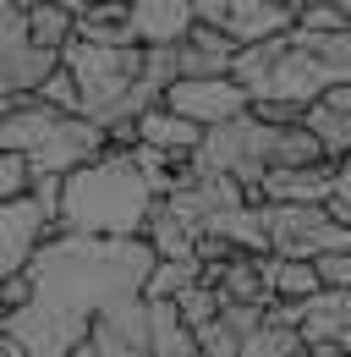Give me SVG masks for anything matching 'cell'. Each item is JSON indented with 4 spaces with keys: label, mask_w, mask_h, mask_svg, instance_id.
Masks as SVG:
<instances>
[{
    "label": "cell",
    "mask_w": 351,
    "mask_h": 357,
    "mask_svg": "<svg viewBox=\"0 0 351 357\" xmlns=\"http://www.w3.org/2000/svg\"><path fill=\"white\" fill-rule=\"evenodd\" d=\"M33 303V275L22 269V275H6L0 280V313H17V308H28Z\"/></svg>",
    "instance_id": "83f0119b"
},
{
    "label": "cell",
    "mask_w": 351,
    "mask_h": 357,
    "mask_svg": "<svg viewBox=\"0 0 351 357\" xmlns=\"http://www.w3.org/2000/svg\"><path fill=\"white\" fill-rule=\"evenodd\" d=\"M341 319H346V335H341V347H346V357H351V291H341Z\"/></svg>",
    "instance_id": "d6a6232c"
},
{
    "label": "cell",
    "mask_w": 351,
    "mask_h": 357,
    "mask_svg": "<svg viewBox=\"0 0 351 357\" xmlns=\"http://www.w3.org/2000/svg\"><path fill=\"white\" fill-rule=\"evenodd\" d=\"M28 28H33V39L44 50H61L77 39V11H66V6H55V0H28Z\"/></svg>",
    "instance_id": "d6986e66"
},
{
    "label": "cell",
    "mask_w": 351,
    "mask_h": 357,
    "mask_svg": "<svg viewBox=\"0 0 351 357\" xmlns=\"http://www.w3.org/2000/svg\"><path fill=\"white\" fill-rule=\"evenodd\" d=\"M274 143H280V127L247 110V116H236V121H225V127H209L203 149L192 154V165H198V171H219V176H236L258 198L263 176L274 171Z\"/></svg>",
    "instance_id": "5b68a950"
},
{
    "label": "cell",
    "mask_w": 351,
    "mask_h": 357,
    "mask_svg": "<svg viewBox=\"0 0 351 357\" xmlns=\"http://www.w3.org/2000/svg\"><path fill=\"white\" fill-rule=\"evenodd\" d=\"M66 66L61 50H44L28 28V0H0V93H39Z\"/></svg>",
    "instance_id": "8992f818"
},
{
    "label": "cell",
    "mask_w": 351,
    "mask_h": 357,
    "mask_svg": "<svg viewBox=\"0 0 351 357\" xmlns=\"http://www.w3.org/2000/svg\"><path fill=\"white\" fill-rule=\"evenodd\" d=\"M132 28L143 45H181L198 28V0H132Z\"/></svg>",
    "instance_id": "30bf717a"
},
{
    "label": "cell",
    "mask_w": 351,
    "mask_h": 357,
    "mask_svg": "<svg viewBox=\"0 0 351 357\" xmlns=\"http://www.w3.org/2000/svg\"><path fill=\"white\" fill-rule=\"evenodd\" d=\"M137 132H143L148 149H165V154H176V160H192V154L203 149V137H209L198 121H187V116L171 110V105H154V110L137 121Z\"/></svg>",
    "instance_id": "4fadbf2b"
},
{
    "label": "cell",
    "mask_w": 351,
    "mask_h": 357,
    "mask_svg": "<svg viewBox=\"0 0 351 357\" xmlns=\"http://www.w3.org/2000/svg\"><path fill=\"white\" fill-rule=\"evenodd\" d=\"M236 50H242V45L231 39V28L198 22V28L181 39V77H231Z\"/></svg>",
    "instance_id": "8fae6325"
},
{
    "label": "cell",
    "mask_w": 351,
    "mask_h": 357,
    "mask_svg": "<svg viewBox=\"0 0 351 357\" xmlns=\"http://www.w3.org/2000/svg\"><path fill=\"white\" fill-rule=\"evenodd\" d=\"M263 275L274 286V303H313L324 291V275L313 259H286V253H263Z\"/></svg>",
    "instance_id": "9a60e30c"
},
{
    "label": "cell",
    "mask_w": 351,
    "mask_h": 357,
    "mask_svg": "<svg viewBox=\"0 0 351 357\" xmlns=\"http://www.w3.org/2000/svg\"><path fill=\"white\" fill-rule=\"evenodd\" d=\"M297 28H307V33H346L351 17H346V6H302Z\"/></svg>",
    "instance_id": "4316f807"
},
{
    "label": "cell",
    "mask_w": 351,
    "mask_h": 357,
    "mask_svg": "<svg viewBox=\"0 0 351 357\" xmlns=\"http://www.w3.org/2000/svg\"><path fill=\"white\" fill-rule=\"evenodd\" d=\"M33 181H39V171H33V160H28V154L0 149V204H6V198H28V192H33Z\"/></svg>",
    "instance_id": "cb8c5ba5"
},
{
    "label": "cell",
    "mask_w": 351,
    "mask_h": 357,
    "mask_svg": "<svg viewBox=\"0 0 351 357\" xmlns=\"http://www.w3.org/2000/svg\"><path fill=\"white\" fill-rule=\"evenodd\" d=\"M61 236V220L44 209L39 198H6L0 204V280L6 275H22L44 253V242Z\"/></svg>",
    "instance_id": "52a82bcc"
},
{
    "label": "cell",
    "mask_w": 351,
    "mask_h": 357,
    "mask_svg": "<svg viewBox=\"0 0 351 357\" xmlns=\"http://www.w3.org/2000/svg\"><path fill=\"white\" fill-rule=\"evenodd\" d=\"M165 105L209 132V127H225V121L247 116V110H253V93L242 89L236 77H181V83L165 93Z\"/></svg>",
    "instance_id": "ba28073f"
},
{
    "label": "cell",
    "mask_w": 351,
    "mask_h": 357,
    "mask_svg": "<svg viewBox=\"0 0 351 357\" xmlns=\"http://www.w3.org/2000/svg\"><path fill=\"white\" fill-rule=\"evenodd\" d=\"M159 264L148 236H49L28 264L33 303L0 313V335L22 341L28 357H72L93 324L132 297H148V275Z\"/></svg>",
    "instance_id": "6da1fadb"
},
{
    "label": "cell",
    "mask_w": 351,
    "mask_h": 357,
    "mask_svg": "<svg viewBox=\"0 0 351 357\" xmlns=\"http://www.w3.org/2000/svg\"><path fill=\"white\" fill-rule=\"evenodd\" d=\"M148 357H203L198 330L181 319L176 303H148Z\"/></svg>",
    "instance_id": "5bb4252c"
},
{
    "label": "cell",
    "mask_w": 351,
    "mask_h": 357,
    "mask_svg": "<svg viewBox=\"0 0 351 357\" xmlns=\"http://www.w3.org/2000/svg\"><path fill=\"white\" fill-rule=\"evenodd\" d=\"M159 204V187L143 176L132 149H104L83 171L66 176L61 231L66 236H143Z\"/></svg>",
    "instance_id": "7a4b0ae2"
},
{
    "label": "cell",
    "mask_w": 351,
    "mask_h": 357,
    "mask_svg": "<svg viewBox=\"0 0 351 357\" xmlns=\"http://www.w3.org/2000/svg\"><path fill=\"white\" fill-rule=\"evenodd\" d=\"M0 149L33 160L39 176H72L110 149L104 121L44 105L39 93H0Z\"/></svg>",
    "instance_id": "3957f363"
},
{
    "label": "cell",
    "mask_w": 351,
    "mask_h": 357,
    "mask_svg": "<svg viewBox=\"0 0 351 357\" xmlns=\"http://www.w3.org/2000/svg\"><path fill=\"white\" fill-rule=\"evenodd\" d=\"M77 39H88V45H143L137 28H132V6H110V0H93L77 17Z\"/></svg>",
    "instance_id": "2e32d148"
},
{
    "label": "cell",
    "mask_w": 351,
    "mask_h": 357,
    "mask_svg": "<svg viewBox=\"0 0 351 357\" xmlns=\"http://www.w3.org/2000/svg\"><path fill=\"white\" fill-rule=\"evenodd\" d=\"M110 6H132V0H110Z\"/></svg>",
    "instance_id": "d590c367"
},
{
    "label": "cell",
    "mask_w": 351,
    "mask_h": 357,
    "mask_svg": "<svg viewBox=\"0 0 351 357\" xmlns=\"http://www.w3.org/2000/svg\"><path fill=\"white\" fill-rule=\"evenodd\" d=\"M329 215L351 225V154L335 160V198H329Z\"/></svg>",
    "instance_id": "f546056e"
},
{
    "label": "cell",
    "mask_w": 351,
    "mask_h": 357,
    "mask_svg": "<svg viewBox=\"0 0 351 357\" xmlns=\"http://www.w3.org/2000/svg\"><path fill=\"white\" fill-rule=\"evenodd\" d=\"M307 127L318 132V143H324V154L329 160H346L351 154V116L346 110H335V105H307Z\"/></svg>",
    "instance_id": "7402d4cb"
},
{
    "label": "cell",
    "mask_w": 351,
    "mask_h": 357,
    "mask_svg": "<svg viewBox=\"0 0 351 357\" xmlns=\"http://www.w3.org/2000/svg\"><path fill=\"white\" fill-rule=\"evenodd\" d=\"M198 347H203V357H242V335L225 319H214V324L198 330Z\"/></svg>",
    "instance_id": "484cf974"
},
{
    "label": "cell",
    "mask_w": 351,
    "mask_h": 357,
    "mask_svg": "<svg viewBox=\"0 0 351 357\" xmlns=\"http://www.w3.org/2000/svg\"><path fill=\"white\" fill-rule=\"evenodd\" d=\"M341 6H346V17H351V0H341Z\"/></svg>",
    "instance_id": "8d00e7d4"
},
{
    "label": "cell",
    "mask_w": 351,
    "mask_h": 357,
    "mask_svg": "<svg viewBox=\"0 0 351 357\" xmlns=\"http://www.w3.org/2000/svg\"><path fill=\"white\" fill-rule=\"evenodd\" d=\"M329 89H335V77H329L307 50L291 45L286 55H280V66H274V77L263 83L258 99H286V105H302V110H307V105H318Z\"/></svg>",
    "instance_id": "9c48e42d"
},
{
    "label": "cell",
    "mask_w": 351,
    "mask_h": 357,
    "mask_svg": "<svg viewBox=\"0 0 351 357\" xmlns=\"http://www.w3.org/2000/svg\"><path fill=\"white\" fill-rule=\"evenodd\" d=\"M329 198H335V165L269 171L258 187V204H329Z\"/></svg>",
    "instance_id": "7c38bea8"
},
{
    "label": "cell",
    "mask_w": 351,
    "mask_h": 357,
    "mask_svg": "<svg viewBox=\"0 0 351 357\" xmlns=\"http://www.w3.org/2000/svg\"><path fill=\"white\" fill-rule=\"evenodd\" d=\"M324 105H335V110H346V116H351V83H335V89L324 93Z\"/></svg>",
    "instance_id": "1f68e13d"
},
{
    "label": "cell",
    "mask_w": 351,
    "mask_h": 357,
    "mask_svg": "<svg viewBox=\"0 0 351 357\" xmlns=\"http://www.w3.org/2000/svg\"><path fill=\"white\" fill-rule=\"evenodd\" d=\"M291 50V33H280V39H263V45H242L236 50V66H231V77L242 83V89L258 99L263 83L274 77V66H280V55Z\"/></svg>",
    "instance_id": "e0dca14e"
},
{
    "label": "cell",
    "mask_w": 351,
    "mask_h": 357,
    "mask_svg": "<svg viewBox=\"0 0 351 357\" xmlns=\"http://www.w3.org/2000/svg\"><path fill=\"white\" fill-rule=\"evenodd\" d=\"M176 308H181V319H187L192 330H203V324H214L219 313H225V297H219V286L198 280V286H187V291L176 297Z\"/></svg>",
    "instance_id": "603a6c76"
},
{
    "label": "cell",
    "mask_w": 351,
    "mask_h": 357,
    "mask_svg": "<svg viewBox=\"0 0 351 357\" xmlns=\"http://www.w3.org/2000/svg\"><path fill=\"white\" fill-rule=\"evenodd\" d=\"M242 357H313L307 352V335L297 324H280V319H263L258 335H247Z\"/></svg>",
    "instance_id": "ffe728a7"
},
{
    "label": "cell",
    "mask_w": 351,
    "mask_h": 357,
    "mask_svg": "<svg viewBox=\"0 0 351 357\" xmlns=\"http://www.w3.org/2000/svg\"><path fill=\"white\" fill-rule=\"evenodd\" d=\"M148 242H154V253L159 259H198V236L203 231H192L187 220H176L171 209H165V198L154 204V215H148V231H143Z\"/></svg>",
    "instance_id": "ac0fdd59"
},
{
    "label": "cell",
    "mask_w": 351,
    "mask_h": 357,
    "mask_svg": "<svg viewBox=\"0 0 351 357\" xmlns=\"http://www.w3.org/2000/svg\"><path fill=\"white\" fill-rule=\"evenodd\" d=\"M313 264L324 275V291H351V253H324Z\"/></svg>",
    "instance_id": "f1b7e54d"
},
{
    "label": "cell",
    "mask_w": 351,
    "mask_h": 357,
    "mask_svg": "<svg viewBox=\"0 0 351 357\" xmlns=\"http://www.w3.org/2000/svg\"><path fill=\"white\" fill-rule=\"evenodd\" d=\"M297 6H341V0H297Z\"/></svg>",
    "instance_id": "e575fe53"
},
{
    "label": "cell",
    "mask_w": 351,
    "mask_h": 357,
    "mask_svg": "<svg viewBox=\"0 0 351 357\" xmlns=\"http://www.w3.org/2000/svg\"><path fill=\"white\" fill-rule=\"evenodd\" d=\"M44 105H55V110H72V116H83V89H77V77H72V66H61L49 83L39 89Z\"/></svg>",
    "instance_id": "d4e9b609"
},
{
    "label": "cell",
    "mask_w": 351,
    "mask_h": 357,
    "mask_svg": "<svg viewBox=\"0 0 351 357\" xmlns=\"http://www.w3.org/2000/svg\"><path fill=\"white\" fill-rule=\"evenodd\" d=\"M198 280H203V259H159L148 275V303H176Z\"/></svg>",
    "instance_id": "44dd1931"
},
{
    "label": "cell",
    "mask_w": 351,
    "mask_h": 357,
    "mask_svg": "<svg viewBox=\"0 0 351 357\" xmlns=\"http://www.w3.org/2000/svg\"><path fill=\"white\" fill-rule=\"evenodd\" d=\"M198 22H209V28H231V0H198Z\"/></svg>",
    "instance_id": "4dcf8cb0"
},
{
    "label": "cell",
    "mask_w": 351,
    "mask_h": 357,
    "mask_svg": "<svg viewBox=\"0 0 351 357\" xmlns=\"http://www.w3.org/2000/svg\"><path fill=\"white\" fill-rule=\"evenodd\" d=\"M55 6H66V11H77V17H83V11L93 6V0H55Z\"/></svg>",
    "instance_id": "836d02e7"
},
{
    "label": "cell",
    "mask_w": 351,
    "mask_h": 357,
    "mask_svg": "<svg viewBox=\"0 0 351 357\" xmlns=\"http://www.w3.org/2000/svg\"><path fill=\"white\" fill-rule=\"evenodd\" d=\"M66 66L83 89V116L93 121H110L121 110L137 83H143V45H88V39H72L66 45Z\"/></svg>",
    "instance_id": "277c9868"
}]
</instances>
